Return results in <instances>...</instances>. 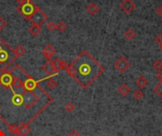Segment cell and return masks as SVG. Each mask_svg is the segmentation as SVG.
Listing matches in <instances>:
<instances>
[{
  "mask_svg": "<svg viewBox=\"0 0 162 136\" xmlns=\"http://www.w3.org/2000/svg\"><path fill=\"white\" fill-rule=\"evenodd\" d=\"M66 71L83 89H87L104 72V67L88 51L83 50L68 65Z\"/></svg>",
  "mask_w": 162,
  "mask_h": 136,
  "instance_id": "1",
  "label": "cell"
},
{
  "mask_svg": "<svg viewBox=\"0 0 162 136\" xmlns=\"http://www.w3.org/2000/svg\"><path fill=\"white\" fill-rule=\"evenodd\" d=\"M17 59L14 49L5 42L0 40V71L2 73L9 70L10 66Z\"/></svg>",
  "mask_w": 162,
  "mask_h": 136,
  "instance_id": "2",
  "label": "cell"
},
{
  "mask_svg": "<svg viewBox=\"0 0 162 136\" xmlns=\"http://www.w3.org/2000/svg\"><path fill=\"white\" fill-rule=\"evenodd\" d=\"M39 9V7L32 1V0H26V2L22 5L17 6L18 13L22 15L26 20H30L31 16Z\"/></svg>",
  "mask_w": 162,
  "mask_h": 136,
  "instance_id": "3",
  "label": "cell"
},
{
  "mask_svg": "<svg viewBox=\"0 0 162 136\" xmlns=\"http://www.w3.org/2000/svg\"><path fill=\"white\" fill-rule=\"evenodd\" d=\"M48 16L39 8L34 13V14L31 16L30 21L32 23V25H35L41 28V26L44 25L48 21Z\"/></svg>",
  "mask_w": 162,
  "mask_h": 136,
  "instance_id": "4",
  "label": "cell"
},
{
  "mask_svg": "<svg viewBox=\"0 0 162 136\" xmlns=\"http://www.w3.org/2000/svg\"><path fill=\"white\" fill-rule=\"evenodd\" d=\"M13 82V74L10 70H7L0 75V85L4 89H9L12 86Z\"/></svg>",
  "mask_w": 162,
  "mask_h": 136,
  "instance_id": "5",
  "label": "cell"
},
{
  "mask_svg": "<svg viewBox=\"0 0 162 136\" xmlns=\"http://www.w3.org/2000/svg\"><path fill=\"white\" fill-rule=\"evenodd\" d=\"M114 66L118 71H120L121 73H124L129 68V66H130V62H129V61L125 58V57H120V58L115 62Z\"/></svg>",
  "mask_w": 162,
  "mask_h": 136,
  "instance_id": "6",
  "label": "cell"
},
{
  "mask_svg": "<svg viewBox=\"0 0 162 136\" xmlns=\"http://www.w3.org/2000/svg\"><path fill=\"white\" fill-rule=\"evenodd\" d=\"M120 8L125 13H131L136 8V4L133 2V0H123L120 5Z\"/></svg>",
  "mask_w": 162,
  "mask_h": 136,
  "instance_id": "7",
  "label": "cell"
},
{
  "mask_svg": "<svg viewBox=\"0 0 162 136\" xmlns=\"http://www.w3.org/2000/svg\"><path fill=\"white\" fill-rule=\"evenodd\" d=\"M52 62V65H53V68H54V71H55L56 73H59V71L61 70H66V68L68 67V63L63 61V60H60L58 58L54 59Z\"/></svg>",
  "mask_w": 162,
  "mask_h": 136,
  "instance_id": "8",
  "label": "cell"
},
{
  "mask_svg": "<svg viewBox=\"0 0 162 136\" xmlns=\"http://www.w3.org/2000/svg\"><path fill=\"white\" fill-rule=\"evenodd\" d=\"M43 55H44V57L46 59H48V60H50L52 57L55 55V53H56V49H55V47H53V45H51L50 43H48V44H47L46 47L43 48Z\"/></svg>",
  "mask_w": 162,
  "mask_h": 136,
  "instance_id": "9",
  "label": "cell"
},
{
  "mask_svg": "<svg viewBox=\"0 0 162 136\" xmlns=\"http://www.w3.org/2000/svg\"><path fill=\"white\" fill-rule=\"evenodd\" d=\"M42 68H43V70H44L47 74H48L49 76H56L58 74V73H56L55 71H54L51 60H48L44 64H43Z\"/></svg>",
  "mask_w": 162,
  "mask_h": 136,
  "instance_id": "10",
  "label": "cell"
},
{
  "mask_svg": "<svg viewBox=\"0 0 162 136\" xmlns=\"http://www.w3.org/2000/svg\"><path fill=\"white\" fill-rule=\"evenodd\" d=\"M118 93H120L122 96H127L129 94L131 93V89H130V87H129L126 83L122 84L120 87H118Z\"/></svg>",
  "mask_w": 162,
  "mask_h": 136,
  "instance_id": "11",
  "label": "cell"
},
{
  "mask_svg": "<svg viewBox=\"0 0 162 136\" xmlns=\"http://www.w3.org/2000/svg\"><path fill=\"white\" fill-rule=\"evenodd\" d=\"M86 10H87V13L89 14L94 15L99 11V7L97 6L95 3H90L87 7H86Z\"/></svg>",
  "mask_w": 162,
  "mask_h": 136,
  "instance_id": "12",
  "label": "cell"
},
{
  "mask_svg": "<svg viewBox=\"0 0 162 136\" xmlns=\"http://www.w3.org/2000/svg\"><path fill=\"white\" fill-rule=\"evenodd\" d=\"M136 84H137V86L139 89H141V88H144L148 84V81H147V79L144 77H139L138 78H137Z\"/></svg>",
  "mask_w": 162,
  "mask_h": 136,
  "instance_id": "13",
  "label": "cell"
},
{
  "mask_svg": "<svg viewBox=\"0 0 162 136\" xmlns=\"http://www.w3.org/2000/svg\"><path fill=\"white\" fill-rule=\"evenodd\" d=\"M29 33L31 34V35H33V36H38L39 34L42 32L41 28L38 27V26H35V25H32V26L29 28Z\"/></svg>",
  "mask_w": 162,
  "mask_h": 136,
  "instance_id": "14",
  "label": "cell"
},
{
  "mask_svg": "<svg viewBox=\"0 0 162 136\" xmlns=\"http://www.w3.org/2000/svg\"><path fill=\"white\" fill-rule=\"evenodd\" d=\"M47 85H48V88H50V89H54V88H55V87L58 85V83H57V81H55V79L53 78V77L50 76L49 77H48Z\"/></svg>",
  "mask_w": 162,
  "mask_h": 136,
  "instance_id": "15",
  "label": "cell"
},
{
  "mask_svg": "<svg viewBox=\"0 0 162 136\" xmlns=\"http://www.w3.org/2000/svg\"><path fill=\"white\" fill-rule=\"evenodd\" d=\"M14 51V54L16 55V57L23 56L26 53V49L22 47V45H17Z\"/></svg>",
  "mask_w": 162,
  "mask_h": 136,
  "instance_id": "16",
  "label": "cell"
},
{
  "mask_svg": "<svg viewBox=\"0 0 162 136\" xmlns=\"http://www.w3.org/2000/svg\"><path fill=\"white\" fill-rule=\"evenodd\" d=\"M124 35H125V37H126L128 40H133V39L136 38L137 34H136V32H135L132 28H129V29L126 30V32H125Z\"/></svg>",
  "mask_w": 162,
  "mask_h": 136,
  "instance_id": "17",
  "label": "cell"
},
{
  "mask_svg": "<svg viewBox=\"0 0 162 136\" xmlns=\"http://www.w3.org/2000/svg\"><path fill=\"white\" fill-rule=\"evenodd\" d=\"M154 91L159 97L162 98V82H159L157 85H156L154 87Z\"/></svg>",
  "mask_w": 162,
  "mask_h": 136,
  "instance_id": "18",
  "label": "cell"
},
{
  "mask_svg": "<svg viewBox=\"0 0 162 136\" xmlns=\"http://www.w3.org/2000/svg\"><path fill=\"white\" fill-rule=\"evenodd\" d=\"M134 96H135L136 99H141V98H143V96H144L143 91L141 89H139V88L137 89L135 92H134Z\"/></svg>",
  "mask_w": 162,
  "mask_h": 136,
  "instance_id": "19",
  "label": "cell"
},
{
  "mask_svg": "<svg viewBox=\"0 0 162 136\" xmlns=\"http://www.w3.org/2000/svg\"><path fill=\"white\" fill-rule=\"evenodd\" d=\"M56 29L59 31V32H64L66 31V29H67V25L64 24V22H63V21H60L58 24H57V28H56Z\"/></svg>",
  "mask_w": 162,
  "mask_h": 136,
  "instance_id": "20",
  "label": "cell"
},
{
  "mask_svg": "<svg viewBox=\"0 0 162 136\" xmlns=\"http://www.w3.org/2000/svg\"><path fill=\"white\" fill-rule=\"evenodd\" d=\"M64 110H66L68 112H72L75 110V105L72 103V102H68L64 106Z\"/></svg>",
  "mask_w": 162,
  "mask_h": 136,
  "instance_id": "21",
  "label": "cell"
},
{
  "mask_svg": "<svg viewBox=\"0 0 162 136\" xmlns=\"http://www.w3.org/2000/svg\"><path fill=\"white\" fill-rule=\"evenodd\" d=\"M153 67L157 71H161L162 70V62L160 60H156L154 63H153Z\"/></svg>",
  "mask_w": 162,
  "mask_h": 136,
  "instance_id": "22",
  "label": "cell"
},
{
  "mask_svg": "<svg viewBox=\"0 0 162 136\" xmlns=\"http://www.w3.org/2000/svg\"><path fill=\"white\" fill-rule=\"evenodd\" d=\"M47 28H48V29L49 31H53V30H55V29H56V28H57V24H55V23H54L53 21H50V22L48 23Z\"/></svg>",
  "mask_w": 162,
  "mask_h": 136,
  "instance_id": "23",
  "label": "cell"
},
{
  "mask_svg": "<svg viewBox=\"0 0 162 136\" xmlns=\"http://www.w3.org/2000/svg\"><path fill=\"white\" fill-rule=\"evenodd\" d=\"M6 26H7L6 21L1 18V19H0V31H2V30L6 28Z\"/></svg>",
  "mask_w": 162,
  "mask_h": 136,
  "instance_id": "24",
  "label": "cell"
},
{
  "mask_svg": "<svg viewBox=\"0 0 162 136\" xmlns=\"http://www.w3.org/2000/svg\"><path fill=\"white\" fill-rule=\"evenodd\" d=\"M68 136H81V133H80L77 130H72L69 132Z\"/></svg>",
  "mask_w": 162,
  "mask_h": 136,
  "instance_id": "25",
  "label": "cell"
},
{
  "mask_svg": "<svg viewBox=\"0 0 162 136\" xmlns=\"http://www.w3.org/2000/svg\"><path fill=\"white\" fill-rule=\"evenodd\" d=\"M155 41H156L158 44H161V43H162V34H158L157 36H156Z\"/></svg>",
  "mask_w": 162,
  "mask_h": 136,
  "instance_id": "26",
  "label": "cell"
},
{
  "mask_svg": "<svg viewBox=\"0 0 162 136\" xmlns=\"http://www.w3.org/2000/svg\"><path fill=\"white\" fill-rule=\"evenodd\" d=\"M156 13H157V14L162 18V4L157 8V9H156Z\"/></svg>",
  "mask_w": 162,
  "mask_h": 136,
  "instance_id": "27",
  "label": "cell"
},
{
  "mask_svg": "<svg viewBox=\"0 0 162 136\" xmlns=\"http://www.w3.org/2000/svg\"><path fill=\"white\" fill-rule=\"evenodd\" d=\"M156 77H157V78L160 81V82H162V70H161V71H158Z\"/></svg>",
  "mask_w": 162,
  "mask_h": 136,
  "instance_id": "28",
  "label": "cell"
},
{
  "mask_svg": "<svg viewBox=\"0 0 162 136\" xmlns=\"http://www.w3.org/2000/svg\"><path fill=\"white\" fill-rule=\"evenodd\" d=\"M16 2L18 3V5H22L26 2V0H16Z\"/></svg>",
  "mask_w": 162,
  "mask_h": 136,
  "instance_id": "29",
  "label": "cell"
},
{
  "mask_svg": "<svg viewBox=\"0 0 162 136\" xmlns=\"http://www.w3.org/2000/svg\"><path fill=\"white\" fill-rule=\"evenodd\" d=\"M0 136H6V133L2 130H0Z\"/></svg>",
  "mask_w": 162,
  "mask_h": 136,
  "instance_id": "30",
  "label": "cell"
},
{
  "mask_svg": "<svg viewBox=\"0 0 162 136\" xmlns=\"http://www.w3.org/2000/svg\"><path fill=\"white\" fill-rule=\"evenodd\" d=\"M159 48H160V50L162 51V43H161V44H159Z\"/></svg>",
  "mask_w": 162,
  "mask_h": 136,
  "instance_id": "31",
  "label": "cell"
},
{
  "mask_svg": "<svg viewBox=\"0 0 162 136\" xmlns=\"http://www.w3.org/2000/svg\"><path fill=\"white\" fill-rule=\"evenodd\" d=\"M1 109H2V108H1V105H0V111H1Z\"/></svg>",
  "mask_w": 162,
  "mask_h": 136,
  "instance_id": "32",
  "label": "cell"
},
{
  "mask_svg": "<svg viewBox=\"0 0 162 136\" xmlns=\"http://www.w3.org/2000/svg\"><path fill=\"white\" fill-rule=\"evenodd\" d=\"M0 19H1V16H0Z\"/></svg>",
  "mask_w": 162,
  "mask_h": 136,
  "instance_id": "33",
  "label": "cell"
},
{
  "mask_svg": "<svg viewBox=\"0 0 162 136\" xmlns=\"http://www.w3.org/2000/svg\"><path fill=\"white\" fill-rule=\"evenodd\" d=\"M135 136H137V135H135Z\"/></svg>",
  "mask_w": 162,
  "mask_h": 136,
  "instance_id": "34",
  "label": "cell"
}]
</instances>
